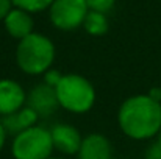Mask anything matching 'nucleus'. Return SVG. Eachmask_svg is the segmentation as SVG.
<instances>
[{
    "instance_id": "f257e3e1",
    "label": "nucleus",
    "mask_w": 161,
    "mask_h": 159,
    "mask_svg": "<svg viewBox=\"0 0 161 159\" xmlns=\"http://www.w3.org/2000/svg\"><path fill=\"white\" fill-rule=\"evenodd\" d=\"M120 131L133 140H149L157 137L161 130V103L147 94L125 98L117 111Z\"/></svg>"
},
{
    "instance_id": "f03ea898",
    "label": "nucleus",
    "mask_w": 161,
    "mask_h": 159,
    "mask_svg": "<svg viewBox=\"0 0 161 159\" xmlns=\"http://www.w3.org/2000/svg\"><path fill=\"white\" fill-rule=\"evenodd\" d=\"M56 49L52 39L42 33H31L20 39L16 47V62L17 67L31 77L44 75L52 69Z\"/></svg>"
},
{
    "instance_id": "7ed1b4c3",
    "label": "nucleus",
    "mask_w": 161,
    "mask_h": 159,
    "mask_svg": "<svg viewBox=\"0 0 161 159\" xmlns=\"http://www.w3.org/2000/svg\"><path fill=\"white\" fill-rule=\"evenodd\" d=\"M59 108L72 114H86L96 103L92 83L80 73H64L55 87Z\"/></svg>"
},
{
    "instance_id": "20e7f679",
    "label": "nucleus",
    "mask_w": 161,
    "mask_h": 159,
    "mask_svg": "<svg viewBox=\"0 0 161 159\" xmlns=\"http://www.w3.org/2000/svg\"><path fill=\"white\" fill-rule=\"evenodd\" d=\"M53 150L50 130L39 125L16 134L11 144L14 159H50Z\"/></svg>"
},
{
    "instance_id": "39448f33",
    "label": "nucleus",
    "mask_w": 161,
    "mask_h": 159,
    "mask_svg": "<svg viewBox=\"0 0 161 159\" xmlns=\"http://www.w3.org/2000/svg\"><path fill=\"white\" fill-rule=\"evenodd\" d=\"M89 13L86 0H55L49 8V17L55 28L72 31L83 27Z\"/></svg>"
},
{
    "instance_id": "423d86ee",
    "label": "nucleus",
    "mask_w": 161,
    "mask_h": 159,
    "mask_svg": "<svg viewBox=\"0 0 161 159\" xmlns=\"http://www.w3.org/2000/svg\"><path fill=\"white\" fill-rule=\"evenodd\" d=\"M27 105V92L20 83L11 78L0 80V115H9Z\"/></svg>"
},
{
    "instance_id": "0eeeda50",
    "label": "nucleus",
    "mask_w": 161,
    "mask_h": 159,
    "mask_svg": "<svg viewBox=\"0 0 161 159\" xmlns=\"http://www.w3.org/2000/svg\"><path fill=\"white\" fill-rule=\"evenodd\" d=\"M53 148L64 156H74L78 153L81 145V134L80 131L69 123H55L50 128Z\"/></svg>"
},
{
    "instance_id": "6e6552de",
    "label": "nucleus",
    "mask_w": 161,
    "mask_h": 159,
    "mask_svg": "<svg viewBox=\"0 0 161 159\" xmlns=\"http://www.w3.org/2000/svg\"><path fill=\"white\" fill-rule=\"evenodd\" d=\"M27 106L31 108L39 117H49L56 111V108H59L55 89L46 83L36 84L27 94Z\"/></svg>"
},
{
    "instance_id": "1a4fd4ad",
    "label": "nucleus",
    "mask_w": 161,
    "mask_h": 159,
    "mask_svg": "<svg viewBox=\"0 0 161 159\" xmlns=\"http://www.w3.org/2000/svg\"><path fill=\"white\" fill-rule=\"evenodd\" d=\"M77 159H113V145L105 134L91 133L83 137Z\"/></svg>"
},
{
    "instance_id": "9d476101",
    "label": "nucleus",
    "mask_w": 161,
    "mask_h": 159,
    "mask_svg": "<svg viewBox=\"0 0 161 159\" xmlns=\"http://www.w3.org/2000/svg\"><path fill=\"white\" fill-rule=\"evenodd\" d=\"M3 25H5L6 33L11 38L20 41L33 33L35 22H33V17L30 13L19 9V8H13L8 13V16L3 19Z\"/></svg>"
},
{
    "instance_id": "9b49d317",
    "label": "nucleus",
    "mask_w": 161,
    "mask_h": 159,
    "mask_svg": "<svg viewBox=\"0 0 161 159\" xmlns=\"http://www.w3.org/2000/svg\"><path fill=\"white\" fill-rule=\"evenodd\" d=\"M38 120H39V115L31 108H28V106L25 105L20 111L2 117L0 122H2V125L6 130L8 134H14L16 136V134H19L24 130H28L31 126H36L38 125L36 123Z\"/></svg>"
},
{
    "instance_id": "f8f14e48",
    "label": "nucleus",
    "mask_w": 161,
    "mask_h": 159,
    "mask_svg": "<svg viewBox=\"0 0 161 159\" xmlns=\"http://www.w3.org/2000/svg\"><path fill=\"white\" fill-rule=\"evenodd\" d=\"M83 28L91 36H103L108 31V28H109V22H108L107 14L89 11L86 19H85V22H83Z\"/></svg>"
},
{
    "instance_id": "ddd939ff",
    "label": "nucleus",
    "mask_w": 161,
    "mask_h": 159,
    "mask_svg": "<svg viewBox=\"0 0 161 159\" xmlns=\"http://www.w3.org/2000/svg\"><path fill=\"white\" fill-rule=\"evenodd\" d=\"M14 8L24 9L27 13H39L44 9H49L55 0H11Z\"/></svg>"
},
{
    "instance_id": "4468645a",
    "label": "nucleus",
    "mask_w": 161,
    "mask_h": 159,
    "mask_svg": "<svg viewBox=\"0 0 161 159\" xmlns=\"http://www.w3.org/2000/svg\"><path fill=\"white\" fill-rule=\"evenodd\" d=\"M86 3H88L89 11L107 14L108 11H111V8L114 6L116 0H86Z\"/></svg>"
},
{
    "instance_id": "2eb2a0df",
    "label": "nucleus",
    "mask_w": 161,
    "mask_h": 159,
    "mask_svg": "<svg viewBox=\"0 0 161 159\" xmlns=\"http://www.w3.org/2000/svg\"><path fill=\"white\" fill-rule=\"evenodd\" d=\"M63 75L64 73H61L59 70H56V69H49L46 73H44V81L42 83H46L47 86H50V87H56L58 86V83L61 81V78H63Z\"/></svg>"
},
{
    "instance_id": "dca6fc26",
    "label": "nucleus",
    "mask_w": 161,
    "mask_h": 159,
    "mask_svg": "<svg viewBox=\"0 0 161 159\" xmlns=\"http://www.w3.org/2000/svg\"><path fill=\"white\" fill-rule=\"evenodd\" d=\"M146 159H161V148L157 142H152L146 150Z\"/></svg>"
},
{
    "instance_id": "f3484780",
    "label": "nucleus",
    "mask_w": 161,
    "mask_h": 159,
    "mask_svg": "<svg viewBox=\"0 0 161 159\" xmlns=\"http://www.w3.org/2000/svg\"><path fill=\"white\" fill-rule=\"evenodd\" d=\"M13 8L14 6H13V2L11 0H0V20H3Z\"/></svg>"
},
{
    "instance_id": "a211bd4d",
    "label": "nucleus",
    "mask_w": 161,
    "mask_h": 159,
    "mask_svg": "<svg viewBox=\"0 0 161 159\" xmlns=\"http://www.w3.org/2000/svg\"><path fill=\"white\" fill-rule=\"evenodd\" d=\"M147 95L150 97V98H153L155 102H158V103H161V87H152L149 92H147Z\"/></svg>"
},
{
    "instance_id": "6ab92c4d",
    "label": "nucleus",
    "mask_w": 161,
    "mask_h": 159,
    "mask_svg": "<svg viewBox=\"0 0 161 159\" xmlns=\"http://www.w3.org/2000/svg\"><path fill=\"white\" fill-rule=\"evenodd\" d=\"M6 137H8V133H6V130L3 128V125L0 122V151L3 150V147L6 144Z\"/></svg>"
},
{
    "instance_id": "aec40b11",
    "label": "nucleus",
    "mask_w": 161,
    "mask_h": 159,
    "mask_svg": "<svg viewBox=\"0 0 161 159\" xmlns=\"http://www.w3.org/2000/svg\"><path fill=\"white\" fill-rule=\"evenodd\" d=\"M155 142L158 144V147H160V148H161V130H160V133L157 134V140H155Z\"/></svg>"
},
{
    "instance_id": "412c9836",
    "label": "nucleus",
    "mask_w": 161,
    "mask_h": 159,
    "mask_svg": "<svg viewBox=\"0 0 161 159\" xmlns=\"http://www.w3.org/2000/svg\"><path fill=\"white\" fill-rule=\"evenodd\" d=\"M50 159H67V158H53V156H52Z\"/></svg>"
}]
</instances>
